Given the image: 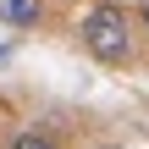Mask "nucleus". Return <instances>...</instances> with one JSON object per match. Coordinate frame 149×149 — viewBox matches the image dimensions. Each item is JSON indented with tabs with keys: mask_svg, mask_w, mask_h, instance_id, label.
Returning <instances> with one entry per match:
<instances>
[{
	"mask_svg": "<svg viewBox=\"0 0 149 149\" xmlns=\"http://www.w3.org/2000/svg\"><path fill=\"white\" fill-rule=\"evenodd\" d=\"M77 39H83V50H88L94 61L122 66V61L133 55V17H127L116 0H94V6L83 11V22H77Z\"/></svg>",
	"mask_w": 149,
	"mask_h": 149,
	"instance_id": "nucleus-1",
	"label": "nucleus"
},
{
	"mask_svg": "<svg viewBox=\"0 0 149 149\" xmlns=\"http://www.w3.org/2000/svg\"><path fill=\"white\" fill-rule=\"evenodd\" d=\"M44 17H50V6H44V0H0V22H6V28H17V33L39 28Z\"/></svg>",
	"mask_w": 149,
	"mask_h": 149,
	"instance_id": "nucleus-2",
	"label": "nucleus"
},
{
	"mask_svg": "<svg viewBox=\"0 0 149 149\" xmlns=\"http://www.w3.org/2000/svg\"><path fill=\"white\" fill-rule=\"evenodd\" d=\"M6 149H61L55 133H44V127H22V133H11V144Z\"/></svg>",
	"mask_w": 149,
	"mask_h": 149,
	"instance_id": "nucleus-3",
	"label": "nucleus"
},
{
	"mask_svg": "<svg viewBox=\"0 0 149 149\" xmlns=\"http://www.w3.org/2000/svg\"><path fill=\"white\" fill-rule=\"evenodd\" d=\"M138 22H144V33H149V0H144V11H138Z\"/></svg>",
	"mask_w": 149,
	"mask_h": 149,
	"instance_id": "nucleus-4",
	"label": "nucleus"
},
{
	"mask_svg": "<svg viewBox=\"0 0 149 149\" xmlns=\"http://www.w3.org/2000/svg\"><path fill=\"white\" fill-rule=\"evenodd\" d=\"M94 149H122V144H94Z\"/></svg>",
	"mask_w": 149,
	"mask_h": 149,
	"instance_id": "nucleus-5",
	"label": "nucleus"
}]
</instances>
